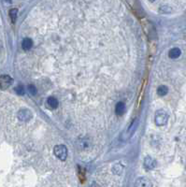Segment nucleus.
<instances>
[{"label": "nucleus", "mask_w": 186, "mask_h": 187, "mask_svg": "<svg viewBox=\"0 0 186 187\" xmlns=\"http://www.w3.org/2000/svg\"><path fill=\"white\" fill-rule=\"evenodd\" d=\"M137 125H138V120L136 118V119L132 122V124H130V126H129V128H128V130H127V133H126V134H128V138L131 137V136L134 134V132L136 131V129L137 128Z\"/></svg>", "instance_id": "obj_9"}, {"label": "nucleus", "mask_w": 186, "mask_h": 187, "mask_svg": "<svg viewBox=\"0 0 186 187\" xmlns=\"http://www.w3.org/2000/svg\"><path fill=\"white\" fill-rule=\"evenodd\" d=\"M157 165V162L155 159H154L153 157L150 156H147L145 157L144 159V168L147 169V170H152L154 169Z\"/></svg>", "instance_id": "obj_5"}, {"label": "nucleus", "mask_w": 186, "mask_h": 187, "mask_svg": "<svg viewBox=\"0 0 186 187\" xmlns=\"http://www.w3.org/2000/svg\"><path fill=\"white\" fill-rule=\"evenodd\" d=\"M53 153L58 159H60L61 161H65L67 157V148L63 144L56 145L53 149Z\"/></svg>", "instance_id": "obj_2"}, {"label": "nucleus", "mask_w": 186, "mask_h": 187, "mask_svg": "<svg viewBox=\"0 0 186 187\" xmlns=\"http://www.w3.org/2000/svg\"><path fill=\"white\" fill-rule=\"evenodd\" d=\"M17 116H18L19 120H21V121H22V122H27V121H29L30 119H32L33 114H32V112H31L30 110L22 109V110H21L18 112Z\"/></svg>", "instance_id": "obj_4"}, {"label": "nucleus", "mask_w": 186, "mask_h": 187, "mask_svg": "<svg viewBox=\"0 0 186 187\" xmlns=\"http://www.w3.org/2000/svg\"><path fill=\"white\" fill-rule=\"evenodd\" d=\"M169 116L167 111L159 110L156 111L155 116H154V122L157 126H164L167 124Z\"/></svg>", "instance_id": "obj_1"}, {"label": "nucleus", "mask_w": 186, "mask_h": 187, "mask_svg": "<svg viewBox=\"0 0 186 187\" xmlns=\"http://www.w3.org/2000/svg\"><path fill=\"white\" fill-rule=\"evenodd\" d=\"M27 90H28V92L31 93L32 96H35V95H37V93H38V90H37L36 86L33 85V84H29L27 86Z\"/></svg>", "instance_id": "obj_15"}, {"label": "nucleus", "mask_w": 186, "mask_h": 187, "mask_svg": "<svg viewBox=\"0 0 186 187\" xmlns=\"http://www.w3.org/2000/svg\"><path fill=\"white\" fill-rule=\"evenodd\" d=\"M33 47V41L29 38H25L22 42V48L25 51H29Z\"/></svg>", "instance_id": "obj_8"}, {"label": "nucleus", "mask_w": 186, "mask_h": 187, "mask_svg": "<svg viewBox=\"0 0 186 187\" xmlns=\"http://www.w3.org/2000/svg\"><path fill=\"white\" fill-rule=\"evenodd\" d=\"M115 112L116 114H117L118 116H122L124 114L125 112V106H124V103L123 102H119L117 103V105H116L115 107Z\"/></svg>", "instance_id": "obj_7"}, {"label": "nucleus", "mask_w": 186, "mask_h": 187, "mask_svg": "<svg viewBox=\"0 0 186 187\" xmlns=\"http://www.w3.org/2000/svg\"><path fill=\"white\" fill-rule=\"evenodd\" d=\"M47 104L51 109H56L58 107V100L53 97H50L47 99Z\"/></svg>", "instance_id": "obj_11"}, {"label": "nucleus", "mask_w": 186, "mask_h": 187, "mask_svg": "<svg viewBox=\"0 0 186 187\" xmlns=\"http://www.w3.org/2000/svg\"><path fill=\"white\" fill-rule=\"evenodd\" d=\"M13 83V79L8 75L0 76V89H8Z\"/></svg>", "instance_id": "obj_3"}, {"label": "nucleus", "mask_w": 186, "mask_h": 187, "mask_svg": "<svg viewBox=\"0 0 186 187\" xmlns=\"http://www.w3.org/2000/svg\"><path fill=\"white\" fill-rule=\"evenodd\" d=\"M168 93V88L166 85H160L157 89V95L160 97H165L166 95H167Z\"/></svg>", "instance_id": "obj_12"}, {"label": "nucleus", "mask_w": 186, "mask_h": 187, "mask_svg": "<svg viewBox=\"0 0 186 187\" xmlns=\"http://www.w3.org/2000/svg\"><path fill=\"white\" fill-rule=\"evenodd\" d=\"M135 187H152V182L145 177H140L137 179L135 182Z\"/></svg>", "instance_id": "obj_6"}, {"label": "nucleus", "mask_w": 186, "mask_h": 187, "mask_svg": "<svg viewBox=\"0 0 186 187\" xmlns=\"http://www.w3.org/2000/svg\"><path fill=\"white\" fill-rule=\"evenodd\" d=\"M112 171L114 174H117V175H121L123 171V166L121 165V164H115L112 168Z\"/></svg>", "instance_id": "obj_13"}, {"label": "nucleus", "mask_w": 186, "mask_h": 187, "mask_svg": "<svg viewBox=\"0 0 186 187\" xmlns=\"http://www.w3.org/2000/svg\"><path fill=\"white\" fill-rule=\"evenodd\" d=\"M15 92L17 93V95H19V96H24L25 95V87L22 86V84L18 85L15 88Z\"/></svg>", "instance_id": "obj_16"}, {"label": "nucleus", "mask_w": 186, "mask_h": 187, "mask_svg": "<svg viewBox=\"0 0 186 187\" xmlns=\"http://www.w3.org/2000/svg\"><path fill=\"white\" fill-rule=\"evenodd\" d=\"M17 16H18V9L17 8H11L9 10V17L11 19V22H15L16 19H17Z\"/></svg>", "instance_id": "obj_14"}, {"label": "nucleus", "mask_w": 186, "mask_h": 187, "mask_svg": "<svg viewBox=\"0 0 186 187\" xmlns=\"http://www.w3.org/2000/svg\"><path fill=\"white\" fill-rule=\"evenodd\" d=\"M181 51L179 48H173L168 53V56L171 59H176V58L181 56Z\"/></svg>", "instance_id": "obj_10"}]
</instances>
